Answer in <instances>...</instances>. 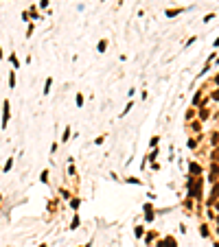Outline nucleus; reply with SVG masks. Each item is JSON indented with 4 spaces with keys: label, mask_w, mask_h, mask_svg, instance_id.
<instances>
[{
    "label": "nucleus",
    "mask_w": 219,
    "mask_h": 247,
    "mask_svg": "<svg viewBox=\"0 0 219 247\" xmlns=\"http://www.w3.org/2000/svg\"><path fill=\"white\" fill-rule=\"evenodd\" d=\"M7 122H9V101H4V109H2V125L0 127H7Z\"/></svg>",
    "instance_id": "obj_1"
},
{
    "label": "nucleus",
    "mask_w": 219,
    "mask_h": 247,
    "mask_svg": "<svg viewBox=\"0 0 219 247\" xmlns=\"http://www.w3.org/2000/svg\"><path fill=\"white\" fill-rule=\"evenodd\" d=\"M9 85H11V88L15 85V77H13V72H11V77H9Z\"/></svg>",
    "instance_id": "obj_2"
}]
</instances>
